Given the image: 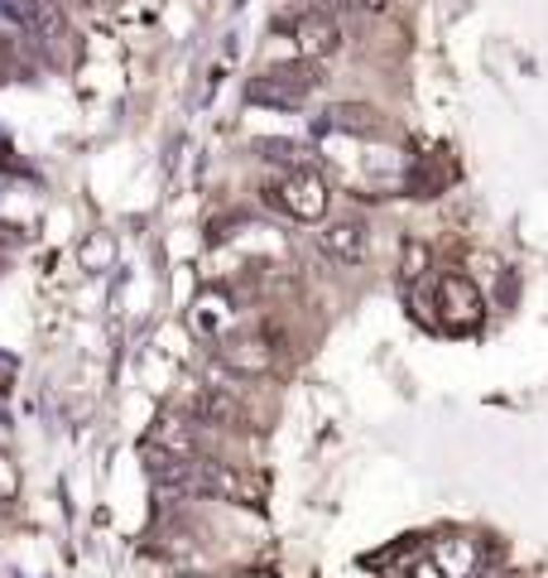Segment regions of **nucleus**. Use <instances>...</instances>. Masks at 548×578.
Here are the masks:
<instances>
[{"label":"nucleus","mask_w":548,"mask_h":578,"mask_svg":"<svg viewBox=\"0 0 548 578\" xmlns=\"http://www.w3.org/2000/svg\"><path fill=\"white\" fill-rule=\"evenodd\" d=\"M10 376H15V362H5V357H0V391H5V381H10Z\"/></svg>","instance_id":"ddd939ff"},{"label":"nucleus","mask_w":548,"mask_h":578,"mask_svg":"<svg viewBox=\"0 0 548 578\" xmlns=\"http://www.w3.org/2000/svg\"><path fill=\"white\" fill-rule=\"evenodd\" d=\"M322 83H328V77H322L318 59L275 63V68H265L260 77H251V83H245V102L275 106V111H294V106H304L308 92H318Z\"/></svg>","instance_id":"f257e3e1"},{"label":"nucleus","mask_w":548,"mask_h":578,"mask_svg":"<svg viewBox=\"0 0 548 578\" xmlns=\"http://www.w3.org/2000/svg\"><path fill=\"white\" fill-rule=\"evenodd\" d=\"M328 126L346 130V136H366V140L385 136V116H380L375 106H366V102H337L328 111Z\"/></svg>","instance_id":"6e6552de"},{"label":"nucleus","mask_w":548,"mask_h":578,"mask_svg":"<svg viewBox=\"0 0 548 578\" xmlns=\"http://www.w3.org/2000/svg\"><path fill=\"white\" fill-rule=\"evenodd\" d=\"M193 419H197V425H207V429H237L245 415H241V405H237V395H231V391L207 386V391H197V400H193Z\"/></svg>","instance_id":"0eeeda50"},{"label":"nucleus","mask_w":548,"mask_h":578,"mask_svg":"<svg viewBox=\"0 0 548 578\" xmlns=\"http://www.w3.org/2000/svg\"><path fill=\"white\" fill-rule=\"evenodd\" d=\"M423 271H429V247L409 237V241H405V265H399V280H405V285H413Z\"/></svg>","instance_id":"9d476101"},{"label":"nucleus","mask_w":548,"mask_h":578,"mask_svg":"<svg viewBox=\"0 0 548 578\" xmlns=\"http://www.w3.org/2000/svg\"><path fill=\"white\" fill-rule=\"evenodd\" d=\"M433 318L453 332H467L486 318V299H481V289L467 280V275L447 271L433 280Z\"/></svg>","instance_id":"7ed1b4c3"},{"label":"nucleus","mask_w":548,"mask_h":578,"mask_svg":"<svg viewBox=\"0 0 548 578\" xmlns=\"http://www.w3.org/2000/svg\"><path fill=\"white\" fill-rule=\"evenodd\" d=\"M183 578H203V574H183Z\"/></svg>","instance_id":"dca6fc26"},{"label":"nucleus","mask_w":548,"mask_h":578,"mask_svg":"<svg viewBox=\"0 0 548 578\" xmlns=\"http://www.w3.org/2000/svg\"><path fill=\"white\" fill-rule=\"evenodd\" d=\"M221 362L241 376H265L275 366V348H270V338H260V332H237V338L221 342Z\"/></svg>","instance_id":"423d86ee"},{"label":"nucleus","mask_w":548,"mask_h":578,"mask_svg":"<svg viewBox=\"0 0 548 578\" xmlns=\"http://www.w3.org/2000/svg\"><path fill=\"white\" fill-rule=\"evenodd\" d=\"M260 150H265V160H279V164H289V169H304V154H298V144H289V140H260Z\"/></svg>","instance_id":"f8f14e48"},{"label":"nucleus","mask_w":548,"mask_h":578,"mask_svg":"<svg viewBox=\"0 0 548 578\" xmlns=\"http://www.w3.org/2000/svg\"><path fill=\"white\" fill-rule=\"evenodd\" d=\"M438 564L447 569V578H467V574H476V544L472 540H438Z\"/></svg>","instance_id":"1a4fd4ad"},{"label":"nucleus","mask_w":548,"mask_h":578,"mask_svg":"<svg viewBox=\"0 0 548 578\" xmlns=\"http://www.w3.org/2000/svg\"><path fill=\"white\" fill-rule=\"evenodd\" d=\"M284 29L289 39H294V49H298V59H332V53L342 49V25L328 15V10H304V15H294V20H284Z\"/></svg>","instance_id":"20e7f679"},{"label":"nucleus","mask_w":548,"mask_h":578,"mask_svg":"<svg viewBox=\"0 0 548 578\" xmlns=\"http://www.w3.org/2000/svg\"><path fill=\"white\" fill-rule=\"evenodd\" d=\"M5 15L15 20L20 29H35V35H39V20H43V0H5Z\"/></svg>","instance_id":"9b49d317"},{"label":"nucleus","mask_w":548,"mask_h":578,"mask_svg":"<svg viewBox=\"0 0 548 578\" xmlns=\"http://www.w3.org/2000/svg\"><path fill=\"white\" fill-rule=\"evenodd\" d=\"M265 198H270L279 213H289L294 222H328V208H332L328 184H322V174H313L308 164H304V169H289Z\"/></svg>","instance_id":"f03ea898"},{"label":"nucleus","mask_w":548,"mask_h":578,"mask_svg":"<svg viewBox=\"0 0 548 578\" xmlns=\"http://www.w3.org/2000/svg\"><path fill=\"white\" fill-rule=\"evenodd\" d=\"M241 578H275V574H265V569H251V574H241Z\"/></svg>","instance_id":"2eb2a0df"},{"label":"nucleus","mask_w":548,"mask_h":578,"mask_svg":"<svg viewBox=\"0 0 548 578\" xmlns=\"http://www.w3.org/2000/svg\"><path fill=\"white\" fill-rule=\"evenodd\" d=\"M352 5H361V10H375V15H380V10H385L390 0H352Z\"/></svg>","instance_id":"4468645a"},{"label":"nucleus","mask_w":548,"mask_h":578,"mask_svg":"<svg viewBox=\"0 0 548 578\" xmlns=\"http://www.w3.org/2000/svg\"><path fill=\"white\" fill-rule=\"evenodd\" d=\"M318 247L322 255H332L337 265H361L366 255H371V227H366L361 217H328L318 227Z\"/></svg>","instance_id":"39448f33"}]
</instances>
